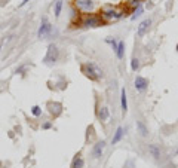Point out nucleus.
Masks as SVG:
<instances>
[{"label":"nucleus","instance_id":"obj_1","mask_svg":"<svg viewBox=\"0 0 178 168\" xmlns=\"http://www.w3.org/2000/svg\"><path fill=\"white\" fill-rule=\"evenodd\" d=\"M82 72L85 73L86 77H89L91 81H94V82H98L100 79H103V76H104L103 68L100 67L98 64L92 63V61H89V63H86V64H83Z\"/></svg>","mask_w":178,"mask_h":168},{"label":"nucleus","instance_id":"obj_2","mask_svg":"<svg viewBox=\"0 0 178 168\" xmlns=\"http://www.w3.org/2000/svg\"><path fill=\"white\" fill-rule=\"evenodd\" d=\"M58 58H60V49H58V46H56L55 43H51L48 46V52L45 55L43 61H45L46 64H54V63L58 61Z\"/></svg>","mask_w":178,"mask_h":168},{"label":"nucleus","instance_id":"obj_3","mask_svg":"<svg viewBox=\"0 0 178 168\" xmlns=\"http://www.w3.org/2000/svg\"><path fill=\"white\" fill-rule=\"evenodd\" d=\"M51 31H52V26H51V22L48 21V18L45 16V18L42 20L40 27H39V31H37V37H39V39H45V37L51 36Z\"/></svg>","mask_w":178,"mask_h":168},{"label":"nucleus","instance_id":"obj_4","mask_svg":"<svg viewBox=\"0 0 178 168\" xmlns=\"http://www.w3.org/2000/svg\"><path fill=\"white\" fill-rule=\"evenodd\" d=\"M105 146H107L105 140L96 141L95 144H94V147H92V158H94V159H100V158L103 156V153H104V149H105Z\"/></svg>","mask_w":178,"mask_h":168},{"label":"nucleus","instance_id":"obj_5","mask_svg":"<svg viewBox=\"0 0 178 168\" xmlns=\"http://www.w3.org/2000/svg\"><path fill=\"white\" fill-rule=\"evenodd\" d=\"M82 26L83 27H100V26H103V21L100 16H94V15H89L86 16L85 20L82 21Z\"/></svg>","mask_w":178,"mask_h":168},{"label":"nucleus","instance_id":"obj_6","mask_svg":"<svg viewBox=\"0 0 178 168\" xmlns=\"http://www.w3.org/2000/svg\"><path fill=\"white\" fill-rule=\"evenodd\" d=\"M151 27V20L150 18H147V20H144L140 22V26L137 27V36L138 37H143L145 34L149 33V30Z\"/></svg>","mask_w":178,"mask_h":168},{"label":"nucleus","instance_id":"obj_7","mask_svg":"<svg viewBox=\"0 0 178 168\" xmlns=\"http://www.w3.org/2000/svg\"><path fill=\"white\" fill-rule=\"evenodd\" d=\"M134 86H135L138 92H144L149 88V81L145 77H143V76H137L135 81H134Z\"/></svg>","mask_w":178,"mask_h":168},{"label":"nucleus","instance_id":"obj_8","mask_svg":"<svg viewBox=\"0 0 178 168\" xmlns=\"http://www.w3.org/2000/svg\"><path fill=\"white\" fill-rule=\"evenodd\" d=\"M122 16H123V14L120 11H116V9H105L103 12L104 20H119Z\"/></svg>","mask_w":178,"mask_h":168},{"label":"nucleus","instance_id":"obj_9","mask_svg":"<svg viewBox=\"0 0 178 168\" xmlns=\"http://www.w3.org/2000/svg\"><path fill=\"white\" fill-rule=\"evenodd\" d=\"M76 5H77V7H79L80 11L88 12V11H92L94 2H92V0H76Z\"/></svg>","mask_w":178,"mask_h":168},{"label":"nucleus","instance_id":"obj_10","mask_svg":"<svg viewBox=\"0 0 178 168\" xmlns=\"http://www.w3.org/2000/svg\"><path fill=\"white\" fill-rule=\"evenodd\" d=\"M120 107H122V113L128 112V97H126V89L122 88L120 89Z\"/></svg>","mask_w":178,"mask_h":168},{"label":"nucleus","instance_id":"obj_11","mask_svg":"<svg viewBox=\"0 0 178 168\" xmlns=\"http://www.w3.org/2000/svg\"><path fill=\"white\" fill-rule=\"evenodd\" d=\"M123 135H125V128L123 127H117L116 133L113 134V138H111V144H117L119 141L123 138Z\"/></svg>","mask_w":178,"mask_h":168},{"label":"nucleus","instance_id":"obj_12","mask_svg":"<svg viewBox=\"0 0 178 168\" xmlns=\"http://www.w3.org/2000/svg\"><path fill=\"white\" fill-rule=\"evenodd\" d=\"M149 153H150L154 159H160L162 152H160V147H159L158 144H149Z\"/></svg>","mask_w":178,"mask_h":168},{"label":"nucleus","instance_id":"obj_13","mask_svg":"<svg viewBox=\"0 0 178 168\" xmlns=\"http://www.w3.org/2000/svg\"><path fill=\"white\" fill-rule=\"evenodd\" d=\"M114 54H116L117 60H123V57H125V42L123 40H119Z\"/></svg>","mask_w":178,"mask_h":168},{"label":"nucleus","instance_id":"obj_14","mask_svg":"<svg viewBox=\"0 0 178 168\" xmlns=\"http://www.w3.org/2000/svg\"><path fill=\"white\" fill-rule=\"evenodd\" d=\"M137 129L141 137H147L149 135V128L145 127V124L143 121H137Z\"/></svg>","mask_w":178,"mask_h":168},{"label":"nucleus","instance_id":"obj_15","mask_svg":"<svg viewBox=\"0 0 178 168\" xmlns=\"http://www.w3.org/2000/svg\"><path fill=\"white\" fill-rule=\"evenodd\" d=\"M109 116H110L109 107H101V109H100V112H98V119H100V121L105 122L107 119H109Z\"/></svg>","mask_w":178,"mask_h":168},{"label":"nucleus","instance_id":"obj_16","mask_svg":"<svg viewBox=\"0 0 178 168\" xmlns=\"http://www.w3.org/2000/svg\"><path fill=\"white\" fill-rule=\"evenodd\" d=\"M71 168H85V161L80 155H76V158L71 162Z\"/></svg>","mask_w":178,"mask_h":168},{"label":"nucleus","instance_id":"obj_17","mask_svg":"<svg viewBox=\"0 0 178 168\" xmlns=\"http://www.w3.org/2000/svg\"><path fill=\"white\" fill-rule=\"evenodd\" d=\"M62 2L64 0H56L55 2V6H54V12H55V16L58 18L61 15V11H62Z\"/></svg>","mask_w":178,"mask_h":168},{"label":"nucleus","instance_id":"obj_18","mask_svg":"<svg viewBox=\"0 0 178 168\" xmlns=\"http://www.w3.org/2000/svg\"><path fill=\"white\" fill-rule=\"evenodd\" d=\"M131 68H132V72H137L138 68H140V60L135 58V57L131 60Z\"/></svg>","mask_w":178,"mask_h":168},{"label":"nucleus","instance_id":"obj_19","mask_svg":"<svg viewBox=\"0 0 178 168\" xmlns=\"http://www.w3.org/2000/svg\"><path fill=\"white\" fill-rule=\"evenodd\" d=\"M143 12H144V9H143V6L140 5V6H137V9L134 11V15H132L131 18H132V20H137L138 16H141V14H143Z\"/></svg>","mask_w":178,"mask_h":168},{"label":"nucleus","instance_id":"obj_20","mask_svg":"<svg viewBox=\"0 0 178 168\" xmlns=\"http://www.w3.org/2000/svg\"><path fill=\"white\" fill-rule=\"evenodd\" d=\"M31 114L36 116V118L42 116V107L40 106H33V107H31Z\"/></svg>","mask_w":178,"mask_h":168},{"label":"nucleus","instance_id":"obj_21","mask_svg":"<svg viewBox=\"0 0 178 168\" xmlns=\"http://www.w3.org/2000/svg\"><path fill=\"white\" fill-rule=\"evenodd\" d=\"M105 43H110V45H111V49H113V51H116L119 40H116V39H105Z\"/></svg>","mask_w":178,"mask_h":168},{"label":"nucleus","instance_id":"obj_22","mask_svg":"<svg viewBox=\"0 0 178 168\" xmlns=\"http://www.w3.org/2000/svg\"><path fill=\"white\" fill-rule=\"evenodd\" d=\"M51 128H52V122L46 121V122L42 124V129H45V131H46V129H51Z\"/></svg>","mask_w":178,"mask_h":168},{"label":"nucleus","instance_id":"obj_23","mask_svg":"<svg viewBox=\"0 0 178 168\" xmlns=\"http://www.w3.org/2000/svg\"><path fill=\"white\" fill-rule=\"evenodd\" d=\"M131 5H132V6H140V5H141V0H131Z\"/></svg>","mask_w":178,"mask_h":168},{"label":"nucleus","instance_id":"obj_24","mask_svg":"<svg viewBox=\"0 0 178 168\" xmlns=\"http://www.w3.org/2000/svg\"><path fill=\"white\" fill-rule=\"evenodd\" d=\"M27 3H28V0H22V2H21V5H20V6H24V5H27Z\"/></svg>","mask_w":178,"mask_h":168},{"label":"nucleus","instance_id":"obj_25","mask_svg":"<svg viewBox=\"0 0 178 168\" xmlns=\"http://www.w3.org/2000/svg\"><path fill=\"white\" fill-rule=\"evenodd\" d=\"M0 51H2V43H0Z\"/></svg>","mask_w":178,"mask_h":168}]
</instances>
